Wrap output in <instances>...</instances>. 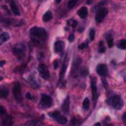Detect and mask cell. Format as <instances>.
Here are the masks:
<instances>
[{
    "mask_svg": "<svg viewBox=\"0 0 126 126\" xmlns=\"http://www.w3.org/2000/svg\"><path fill=\"white\" fill-rule=\"evenodd\" d=\"M8 95V90L5 87H1L0 88V97H7Z\"/></svg>",
    "mask_w": 126,
    "mask_h": 126,
    "instance_id": "d6986e66",
    "label": "cell"
},
{
    "mask_svg": "<svg viewBox=\"0 0 126 126\" xmlns=\"http://www.w3.org/2000/svg\"><path fill=\"white\" fill-rule=\"evenodd\" d=\"M79 123H80V121L77 120V117H73V118H72V120H71V125H72V126H75V125H77V124H79Z\"/></svg>",
    "mask_w": 126,
    "mask_h": 126,
    "instance_id": "484cf974",
    "label": "cell"
},
{
    "mask_svg": "<svg viewBox=\"0 0 126 126\" xmlns=\"http://www.w3.org/2000/svg\"><path fill=\"white\" fill-rule=\"evenodd\" d=\"M5 63H6V62H5L4 60H2V61H0V66H3V65H4Z\"/></svg>",
    "mask_w": 126,
    "mask_h": 126,
    "instance_id": "d590c367",
    "label": "cell"
},
{
    "mask_svg": "<svg viewBox=\"0 0 126 126\" xmlns=\"http://www.w3.org/2000/svg\"><path fill=\"white\" fill-rule=\"evenodd\" d=\"M94 0H87V4H92Z\"/></svg>",
    "mask_w": 126,
    "mask_h": 126,
    "instance_id": "8d00e7d4",
    "label": "cell"
},
{
    "mask_svg": "<svg viewBox=\"0 0 126 126\" xmlns=\"http://www.w3.org/2000/svg\"><path fill=\"white\" fill-rule=\"evenodd\" d=\"M56 120H57V122L59 124H66L67 123V118L65 116H63V115H60V114L56 117Z\"/></svg>",
    "mask_w": 126,
    "mask_h": 126,
    "instance_id": "ac0fdd59",
    "label": "cell"
},
{
    "mask_svg": "<svg viewBox=\"0 0 126 126\" xmlns=\"http://www.w3.org/2000/svg\"><path fill=\"white\" fill-rule=\"evenodd\" d=\"M13 94H14V96H15L16 100L21 102L22 101V87H21V84L19 82L15 83L14 89H13Z\"/></svg>",
    "mask_w": 126,
    "mask_h": 126,
    "instance_id": "277c9868",
    "label": "cell"
},
{
    "mask_svg": "<svg viewBox=\"0 0 126 126\" xmlns=\"http://www.w3.org/2000/svg\"><path fill=\"white\" fill-rule=\"evenodd\" d=\"M13 123H14V120L10 115L5 117L3 120V126H13Z\"/></svg>",
    "mask_w": 126,
    "mask_h": 126,
    "instance_id": "7c38bea8",
    "label": "cell"
},
{
    "mask_svg": "<svg viewBox=\"0 0 126 126\" xmlns=\"http://www.w3.org/2000/svg\"><path fill=\"white\" fill-rule=\"evenodd\" d=\"M49 115L50 116H52V117H54V118H56L58 115H59V112L58 111H54V112H50L49 113Z\"/></svg>",
    "mask_w": 126,
    "mask_h": 126,
    "instance_id": "f546056e",
    "label": "cell"
},
{
    "mask_svg": "<svg viewBox=\"0 0 126 126\" xmlns=\"http://www.w3.org/2000/svg\"><path fill=\"white\" fill-rule=\"evenodd\" d=\"M77 2H78L77 0H69V2H68V8H69V9L74 8V7L76 6Z\"/></svg>",
    "mask_w": 126,
    "mask_h": 126,
    "instance_id": "44dd1931",
    "label": "cell"
},
{
    "mask_svg": "<svg viewBox=\"0 0 126 126\" xmlns=\"http://www.w3.org/2000/svg\"><path fill=\"white\" fill-rule=\"evenodd\" d=\"M68 39H69V41H73L74 40V34H70L69 37H68Z\"/></svg>",
    "mask_w": 126,
    "mask_h": 126,
    "instance_id": "e575fe53",
    "label": "cell"
},
{
    "mask_svg": "<svg viewBox=\"0 0 126 126\" xmlns=\"http://www.w3.org/2000/svg\"><path fill=\"white\" fill-rule=\"evenodd\" d=\"M87 46H88V42H84V43H82V44L79 45V49H84Z\"/></svg>",
    "mask_w": 126,
    "mask_h": 126,
    "instance_id": "4dcf8cb0",
    "label": "cell"
},
{
    "mask_svg": "<svg viewBox=\"0 0 126 126\" xmlns=\"http://www.w3.org/2000/svg\"><path fill=\"white\" fill-rule=\"evenodd\" d=\"M61 1H62V0H55V2H56V3H60Z\"/></svg>",
    "mask_w": 126,
    "mask_h": 126,
    "instance_id": "ab89813d",
    "label": "cell"
},
{
    "mask_svg": "<svg viewBox=\"0 0 126 126\" xmlns=\"http://www.w3.org/2000/svg\"><path fill=\"white\" fill-rule=\"evenodd\" d=\"M51 19H52V13H51L50 11H47V12L43 15V17H42L43 22H48V21H50Z\"/></svg>",
    "mask_w": 126,
    "mask_h": 126,
    "instance_id": "e0dca14e",
    "label": "cell"
},
{
    "mask_svg": "<svg viewBox=\"0 0 126 126\" xmlns=\"http://www.w3.org/2000/svg\"><path fill=\"white\" fill-rule=\"evenodd\" d=\"M62 110L65 112V113H68L69 112V95L66 96L63 104H62Z\"/></svg>",
    "mask_w": 126,
    "mask_h": 126,
    "instance_id": "4fadbf2b",
    "label": "cell"
},
{
    "mask_svg": "<svg viewBox=\"0 0 126 126\" xmlns=\"http://www.w3.org/2000/svg\"><path fill=\"white\" fill-rule=\"evenodd\" d=\"M89 34H90V39L91 40H94V29H91Z\"/></svg>",
    "mask_w": 126,
    "mask_h": 126,
    "instance_id": "d4e9b609",
    "label": "cell"
},
{
    "mask_svg": "<svg viewBox=\"0 0 126 126\" xmlns=\"http://www.w3.org/2000/svg\"><path fill=\"white\" fill-rule=\"evenodd\" d=\"M26 97H27L28 99H32V95L31 93H27V94H26Z\"/></svg>",
    "mask_w": 126,
    "mask_h": 126,
    "instance_id": "d6a6232c",
    "label": "cell"
},
{
    "mask_svg": "<svg viewBox=\"0 0 126 126\" xmlns=\"http://www.w3.org/2000/svg\"><path fill=\"white\" fill-rule=\"evenodd\" d=\"M106 14H107V9H105V8L99 9V10L96 12V14H95V22H96V23L102 22L103 19H104L105 16H106Z\"/></svg>",
    "mask_w": 126,
    "mask_h": 126,
    "instance_id": "52a82bcc",
    "label": "cell"
},
{
    "mask_svg": "<svg viewBox=\"0 0 126 126\" xmlns=\"http://www.w3.org/2000/svg\"><path fill=\"white\" fill-rule=\"evenodd\" d=\"M66 68H67V61L64 62V66L62 67V71H61V73H60V79H62V77L64 76L65 71H66Z\"/></svg>",
    "mask_w": 126,
    "mask_h": 126,
    "instance_id": "cb8c5ba5",
    "label": "cell"
},
{
    "mask_svg": "<svg viewBox=\"0 0 126 126\" xmlns=\"http://www.w3.org/2000/svg\"><path fill=\"white\" fill-rule=\"evenodd\" d=\"M107 45H108L109 47H112V45H113V40H112L111 37H109V38L107 39Z\"/></svg>",
    "mask_w": 126,
    "mask_h": 126,
    "instance_id": "f1b7e54d",
    "label": "cell"
},
{
    "mask_svg": "<svg viewBox=\"0 0 126 126\" xmlns=\"http://www.w3.org/2000/svg\"><path fill=\"white\" fill-rule=\"evenodd\" d=\"M30 32H31V35H32V36L35 37V38L41 39V40H44V39L47 37V32H46V31H45L43 28L33 27V28L31 29Z\"/></svg>",
    "mask_w": 126,
    "mask_h": 126,
    "instance_id": "6da1fadb",
    "label": "cell"
},
{
    "mask_svg": "<svg viewBox=\"0 0 126 126\" xmlns=\"http://www.w3.org/2000/svg\"><path fill=\"white\" fill-rule=\"evenodd\" d=\"M26 52V46L24 43H17L13 47V53L15 56H17L19 59H22Z\"/></svg>",
    "mask_w": 126,
    "mask_h": 126,
    "instance_id": "7a4b0ae2",
    "label": "cell"
},
{
    "mask_svg": "<svg viewBox=\"0 0 126 126\" xmlns=\"http://www.w3.org/2000/svg\"><path fill=\"white\" fill-rule=\"evenodd\" d=\"M123 119H124V120H126V112L123 114Z\"/></svg>",
    "mask_w": 126,
    "mask_h": 126,
    "instance_id": "74e56055",
    "label": "cell"
},
{
    "mask_svg": "<svg viewBox=\"0 0 126 126\" xmlns=\"http://www.w3.org/2000/svg\"><path fill=\"white\" fill-rule=\"evenodd\" d=\"M104 50H105V48H104V46H103V42L100 41V42H99V48H98V51L102 53V52H104Z\"/></svg>",
    "mask_w": 126,
    "mask_h": 126,
    "instance_id": "4316f807",
    "label": "cell"
},
{
    "mask_svg": "<svg viewBox=\"0 0 126 126\" xmlns=\"http://www.w3.org/2000/svg\"><path fill=\"white\" fill-rule=\"evenodd\" d=\"M37 70L40 74V76L44 79V80H47L49 78V70L47 68V66L44 64V63H40L37 67Z\"/></svg>",
    "mask_w": 126,
    "mask_h": 126,
    "instance_id": "5b68a950",
    "label": "cell"
},
{
    "mask_svg": "<svg viewBox=\"0 0 126 126\" xmlns=\"http://www.w3.org/2000/svg\"><path fill=\"white\" fill-rule=\"evenodd\" d=\"M9 37H10V35H9V33L8 32H2L1 34H0V45L2 44V43H4V42H6L8 39H9Z\"/></svg>",
    "mask_w": 126,
    "mask_h": 126,
    "instance_id": "9a60e30c",
    "label": "cell"
},
{
    "mask_svg": "<svg viewBox=\"0 0 126 126\" xmlns=\"http://www.w3.org/2000/svg\"><path fill=\"white\" fill-rule=\"evenodd\" d=\"M78 15H79L80 18H82V19L86 18V17L88 16V9H87V7H82V8L78 11Z\"/></svg>",
    "mask_w": 126,
    "mask_h": 126,
    "instance_id": "5bb4252c",
    "label": "cell"
},
{
    "mask_svg": "<svg viewBox=\"0 0 126 126\" xmlns=\"http://www.w3.org/2000/svg\"><path fill=\"white\" fill-rule=\"evenodd\" d=\"M91 86H92V93H93V98H94V103L95 104L96 98H97V90H96V85H95V78H92L91 81Z\"/></svg>",
    "mask_w": 126,
    "mask_h": 126,
    "instance_id": "9c48e42d",
    "label": "cell"
},
{
    "mask_svg": "<svg viewBox=\"0 0 126 126\" xmlns=\"http://www.w3.org/2000/svg\"><path fill=\"white\" fill-rule=\"evenodd\" d=\"M40 103L44 107H50L52 105V98H51V96H49V95H47L45 94H41Z\"/></svg>",
    "mask_w": 126,
    "mask_h": 126,
    "instance_id": "8992f818",
    "label": "cell"
},
{
    "mask_svg": "<svg viewBox=\"0 0 126 126\" xmlns=\"http://www.w3.org/2000/svg\"><path fill=\"white\" fill-rule=\"evenodd\" d=\"M53 67H54L55 69L58 67V60H54V61H53Z\"/></svg>",
    "mask_w": 126,
    "mask_h": 126,
    "instance_id": "836d02e7",
    "label": "cell"
},
{
    "mask_svg": "<svg viewBox=\"0 0 126 126\" xmlns=\"http://www.w3.org/2000/svg\"><path fill=\"white\" fill-rule=\"evenodd\" d=\"M109 103L115 109H121L123 106V100L119 95H113L109 99Z\"/></svg>",
    "mask_w": 126,
    "mask_h": 126,
    "instance_id": "3957f363",
    "label": "cell"
},
{
    "mask_svg": "<svg viewBox=\"0 0 126 126\" xmlns=\"http://www.w3.org/2000/svg\"><path fill=\"white\" fill-rule=\"evenodd\" d=\"M94 126H100V123H95Z\"/></svg>",
    "mask_w": 126,
    "mask_h": 126,
    "instance_id": "f35d334b",
    "label": "cell"
},
{
    "mask_svg": "<svg viewBox=\"0 0 126 126\" xmlns=\"http://www.w3.org/2000/svg\"><path fill=\"white\" fill-rule=\"evenodd\" d=\"M10 7H11L12 12H13V13H14L16 16H20V11H19L18 7L16 6V4H15L13 1H11V2H10Z\"/></svg>",
    "mask_w": 126,
    "mask_h": 126,
    "instance_id": "2e32d148",
    "label": "cell"
},
{
    "mask_svg": "<svg viewBox=\"0 0 126 126\" xmlns=\"http://www.w3.org/2000/svg\"><path fill=\"white\" fill-rule=\"evenodd\" d=\"M63 46H64V43H63L62 41H60V40L56 41V42L54 43V51H55L56 53L60 52V51L63 49Z\"/></svg>",
    "mask_w": 126,
    "mask_h": 126,
    "instance_id": "8fae6325",
    "label": "cell"
},
{
    "mask_svg": "<svg viewBox=\"0 0 126 126\" xmlns=\"http://www.w3.org/2000/svg\"><path fill=\"white\" fill-rule=\"evenodd\" d=\"M96 72L99 76L101 77H104L108 74V71H107V66L105 64H99L96 66Z\"/></svg>",
    "mask_w": 126,
    "mask_h": 126,
    "instance_id": "ba28073f",
    "label": "cell"
},
{
    "mask_svg": "<svg viewBox=\"0 0 126 126\" xmlns=\"http://www.w3.org/2000/svg\"><path fill=\"white\" fill-rule=\"evenodd\" d=\"M80 62H81V59H80V58H77V59L74 61V64H73V67H72V76H75V73H76L77 71H79Z\"/></svg>",
    "mask_w": 126,
    "mask_h": 126,
    "instance_id": "30bf717a",
    "label": "cell"
},
{
    "mask_svg": "<svg viewBox=\"0 0 126 126\" xmlns=\"http://www.w3.org/2000/svg\"><path fill=\"white\" fill-rule=\"evenodd\" d=\"M118 47L120 49H126V39H122L119 43H118Z\"/></svg>",
    "mask_w": 126,
    "mask_h": 126,
    "instance_id": "7402d4cb",
    "label": "cell"
},
{
    "mask_svg": "<svg viewBox=\"0 0 126 126\" xmlns=\"http://www.w3.org/2000/svg\"><path fill=\"white\" fill-rule=\"evenodd\" d=\"M81 74H82L83 76L88 75V69H87V68H83V69H82V71H81Z\"/></svg>",
    "mask_w": 126,
    "mask_h": 126,
    "instance_id": "1f68e13d",
    "label": "cell"
},
{
    "mask_svg": "<svg viewBox=\"0 0 126 126\" xmlns=\"http://www.w3.org/2000/svg\"><path fill=\"white\" fill-rule=\"evenodd\" d=\"M0 114H1V115H5V114H6V109H5V107L2 106V105H0Z\"/></svg>",
    "mask_w": 126,
    "mask_h": 126,
    "instance_id": "83f0119b",
    "label": "cell"
},
{
    "mask_svg": "<svg viewBox=\"0 0 126 126\" xmlns=\"http://www.w3.org/2000/svg\"><path fill=\"white\" fill-rule=\"evenodd\" d=\"M89 107H90V100H89V98H85L83 101V108L88 109Z\"/></svg>",
    "mask_w": 126,
    "mask_h": 126,
    "instance_id": "ffe728a7",
    "label": "cell"
},
{
    "mask_svg": "<svg viewBox=\"0 0 126 126\" xmlns=\"http://www.w3.org/2000/svg\"><path fill=\"white\" fill-rule=\"evenodd\" d=\"M22 126H27V124H25V125H22Z\"/></svg>",
    "mask_w": 126,
    "mask_h": 126,
    "instance_id": "60d3db41",
    "label": "cell"
},
{
    "mask_svg": "<svg viewBox=\"0 0 126 126\" xmlns=\"http://www.w3.org/2000/svg\"><path fill=\"white\" fill-rule=\"evenodd\" d=\"M67 24H68L69 26H71V27L75 28V27L77 26V21H75L74 19H70V20H68V21H67Z\"/></svg>",
    "mask_w": 126,
    "mask_h": 126,
    "instance_id": "603a6c76",
    "label": "cell"
}]
</instances>
